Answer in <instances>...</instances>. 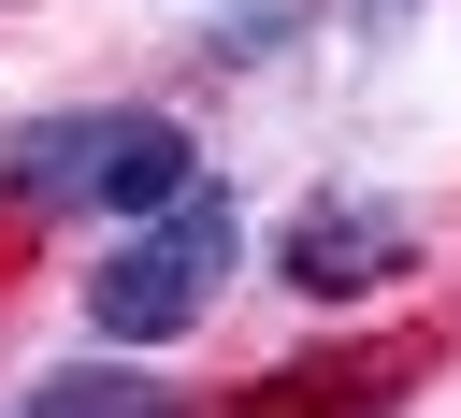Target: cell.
Listing matches in <instances>:
<instances>
[{
  "mask_svg": "<svg viewBox=\"0 0 461 418\" xmlns=\"http://www.w3.org/2000/svg\"><path fill=\"white\" fill-rule=\"evenodd\" d=\"M230 245H245V231H230V202H216V187H187L173 216H144V231H130V245L86 274L101 346H173V332H187V317L230 288Z\"/></svg>",
  "mask_w": 461,
  "mask_h": 418,
  "instance_id": "1",
  "label": "cell"
},
{
  "mask_svg": "<svg viewBox=\"0 0 461 418\" xmlns=\"http://www.w3.org/2000/svg\"><path fill=\"white\" fill-rule=\"evenodd\" d=\"M403 245H418V231H403L375 187H331V202H303V216L274 231V274H288L303 303H360V288L403 274Z\"/></svg>",
  "mask_w": 461,
  "mask_h": 418,
  "instance_id": "2",
  "label": "cell"
},
{
  "mask_svg": "<svg viewBox=\"0 0 461 418\" xmlns=\"http://www.w3.org/2000/svg\"><path fill=\"white\" fill-rule=\"evenodd\" d=\"M187 187H202V144H187L173 115H115V144H101V173H86V202L144 231V216H173Z\"/></svg>",
  "mask_w": 461,
  "mask_h": 418,
  "instance_id": "3",
  "label": "cell"
},
{
  "mask_svg": "<svg viewBox=\"0 0 461 418\" xmlns=\"http://www.w3.org/2000/svg\"><path fill=\"white\" fill-rule=\"evenodd\" d=\"M101 144H115V115H43V130L0 144V187H14V202H86Z\"/></svg>",
  "mask_w": 461,
  "mask_h": 418,
  "instance_id": "4",
  "label": "cell"
},
{
  "mask_svg": "<svg viewBox=\"0 0 461 418\" xmlns=\"http://www.w3.org/2000/svg\"><path fill=\"white\" fill-rule=\"evenodd\" d=\"M14 418H173V389H144V375H115V360H58V375H29Z\"/></svg>",
  "mask_w": 461,
  "mask_h": 418,
  "instance_id": "5",
  "label": "cell"
},
{
  "mask_svg": "<svg viewBox=\"0 0 461 418\" xmlns=\"http://www.w3.org/2000/svg\"><path fill=\"white\" fill-rule=\"evenodd\" d=\"M389 389V360H303V375H259L230 418H346V404H375Z\"/></svg>",
  "mask_w": 461,
  "mask_h": 418,
  "instance_id": "6",
  "label": "cell"
}]
</instances>
